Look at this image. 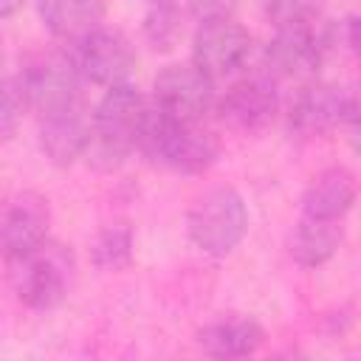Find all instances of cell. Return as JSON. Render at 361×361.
I'll use <instances>...</instances> for the list:
<instances>
[{"mask_svg": "<svg viewBox=\"0 0 361 361\" xmlns=\"http://www.w3.org/2000/svg\"><path fill=\"white\" fill-rule=\"evenodd\" d=\"M214 99V79H209L192 59L161 68L152 85V104L175 118L203 121V116L212 113Z\"/></svg>", "mask_w": 361, "mask_h": 361, "instance_id": "10", "label": "cell"}, {"mask_svg": "<svg viewBox=\"0 0 361 361\" xmlns=\"http://www.w3.org/2000/svg\"><path fill=\"white\" fill-rule=\"evenodd\" d=\"M358 99L338 82H307L288 110V127L299 138H316L333 130H355Z\"/></svg>", "mask_w": 361, "mask_h": 361, "instance_id": "6", "label": "cell"}, {"mask_svg": "<svg viewBox=\"0 0 361 361\" xmlns=\"http://www.w3.org/2000/svg\"><path fill=\"white\" fill-rule=\"evenodd\" d=\"M25 113H28V99L20 76L0 79V138H8L20 127Z\"/></svg>", "mask_w": 361, "mask_h": 361, "instance_id": "21", "label": "cell"}, {"mask_svg": "<svg viewBox=\"0 0 361 361\" xmlns=\"http://www.w3.org/2000/svg\"><path fill=\"white\" fill-rule=\"evenodd\" d=\"M175 6H183L197 20H206V17H226V14H231L237 0H178Z\"/></svg>", "mask_w": 361, "mask_h": 361, "instance_id": "23", "label": "cell"}, {"mask_svg": "<svg viewBox=\"0 0 361 361\" xmlns=\"http://www.w3.org/2000/svg\"><path fill=\"white\" fill-rule=\"evenodd\" d=\"M324 51L313 28H276L265 45V73L279 82L307 85L319 79Z\"/></svg>", "mask_w": 361, "mask_h": 361, "instance_id": "12", "label": "cell"}, {"mask_svg": "<svg viewBox=\"0 0 361 361\" xmlns=\"http://www.w3.org/2000/svg\"><path fill=\"white\" fill-rule=\"evenodd\" d=\"M25 3H28V0H0V20H3V17L17 14V11H20Z\"/></svg>", "mask_w": 361, "mask_h": 361, "instance_id": "24", "label": "cell"}, {"mask_svg": "<svg viewBox=\"0 0 361 361\" xmlns=\"http://www.w3.org/2000/svg\"><path fill=\"white\" fill-rule=\"evenodd\" d=\"M144 158L161 169L178 175H200L206 172L220 155V138L203 127V121L175 118L161 113L149 102V116L138 141Z\"/></svg>", "mask_w": 361, "mask_h": 361, "instance_id": "2", "label": "cell"}, {"mask_svg": "<svg viewBox=\"0 0 361 361\" xmlns=\"http://www.w3.org/2000/svg\"><path fill=\"white\" fill-rule=\"evenodd\" d=\"M87 130H90V118L85 116V107L51 118H39V147L54 166H71L79 158H85Z\"/></svg>", "mask_w": 361, "mask_h": 361, "instance_id": "15", "label": "cell"}, {"mask_svg": "<svg viewBox=\"0 0 361 361\" xmlns=\"http://www.w3.org/2000/svg\"><path fill=\"white\" fill-rule=\"evenodd\" d=\"M319 37V45L327 54H338V56H355L358 51V17L355 14H344L338 20H330L324 25Z\"/></svg>", "mask_w": 361, "mask_h": 361, "instance_id": "20", "label": "cell"}, {"mask_svg": "<svg viewBox=\"0 0 361 361\" xmlns=\"http://www.w3.org/2000/svg\"><path fill=\"white\" fill-rule=\"evenodd\" d=\"M327 0H265V14L276 28H310Z\"/></svg>", "mask_w": 361, "mask_h": 361, "instance_id": "19", "label": "cell"}, {"mask_svg": "<svg viewBox=\"0 0 361 361\" xmlns=\"http://www.w3.org/2000/svg\"><path fill=\"white\" fill-rule=\"evenodd\" d=\"M251 56V34L231 14L206 17L192 34V62L209 79H226L237 73Z\"/></svg>", "mask_w": 361, "mask_h": 361, "instance_id": "8", "label": "cell"}, {"mask_svg": "<svg viewBox=\"0 0 361 361\" xmlns=\"http://www.w3.org/2000/svg\"><path fill=\"white\" fill-rule=\"evenodd\" d=\"M149 3H152V6H175L178 0H149Z\"/></svg>", "mask_w": 361, "mask_h": 361, "instance_id": "25", "label": "cell"}, {"mask_svg": "<svg viewBox=\"0 0 361 361\" xmlns=\"http://www.w3.org/2000/svg\"><path fill=\"white\" fill-rule=\"evenodd\" d=\"M90 259L99 271H121L133 259V231L127 226H107L90 245Z\"/></svg>", "mask_w": 361, "mask_h": 361, "instance_id": "18", "label": "cell"}, {"mask_svg": "<svg viewBox=\"0 0 361 361\" xmlns=\"http://www.w3.org/2000/svg\"><path fill=\"white\" fill-rule=\"evenodd\" d=\"M65 45H68L65 54L71 56L82 82L99 85L104 90L130 82L135 68V51L121 31L99 25Z\"/></svg>", "mask_w": 361, "mask_h": 361, "instance_id": "7", "label": "cell"}, {"mask_svg": "<svg viewBox=\"0 0 361 361\" xmlns=\"http://www.w3.org/2000/svg\"><path fill=\"white\" fill-rule=\"evenodd\" d=\"M248 206L231 186H212L186 212V234L206 257H228L248 234Z\"/></svg>", "mask_w": 361, "mask_h": 361, "instance_id": "4", "label": "cell"}, {"mask_svg": "<svg viewBox=\"0 0 361 361\" xmlns=\"http://www.w3.org/2000/svg\"><path fill=\"white\" fill-rule=\"evenodd\" d=\"M51 206L39 192H17L0 206V257L8 262L48 240Z\"/></svg>", "mask_w": 361, "mask_h": 361, "instance_id": "11", "label": "cell"}, {"mask_svg": "<svg viewBox=\"0 0 361 361\" xmlns=\"http://www.w3.org/2000/svg\"><path fill=\"white\" fill-rule=\"evenodd\" d=\"M144 31H147V39L152 42V48H169L180 34L178 6H155L152 14H147Z\"/></svg>", "mask_w": 361, "mask_h": 361, "instance_id": "22", "label": "cell"}, {"mask_svg": "<svg viewBox=\"0 0 361 361\" xmlns=\"http://www.w3.org/2000/svg\"><path fill=\"white\" fill-rule=\"evenodd\" d=\"M104 0H37L39 20L62 42L93 31L104 20Z\"/></svg>", "mask_w": 361, "mask_h": 361, "instance_id": "17", "label": "cell"}, {"mask_svg": "<svg viewBox=\"0 0 361 361\" xmlns=\"http://www.w3.org/2000/svg\"><path fill=\"white\" fill-rule=\"evenodd\" d=\"M28 110H34L39 118H51L59 113L82 110V76L76 73L71 56L65 51L37 54L20 73Z\"/></svg>", "mask_w": 361, "mask_h": 361, "instance_id": "5", "label": "cell"}, {"mask_svg": "<svg viewBox=\"0 0 361 361\" xmlns=\"http://www.w3.org/2000/svg\"><path fill=\"white\" fill-rule=\"evenodd\" d=\"M149 116V99L130 82L107 87L90 113L85 161L102 172L118 169L133 149H138L144 124Z\"/></svg>", "mask_w": 361, "mask_h": 361, "instance_id": "1", "label": "cell"}, {"mask_svg": "<svg viewBox=\"0 0 361 361\" xmlns=\"http://www.w3.org/2000/svg\"><path fill=\"white\" fill-rule=\"evenodd\" d=\"M341 243H344L341 220H316V217L302 214L290 231L288 251H290L293 262H299L302 268H319L336 257Z\"/></svg>", "mask_w": 361, "mask_h": 361, "instance_id": "16", "label": "cell"}, {"mask_svg": "<svg viewBox=\"0 0 361 361\" xmlns=\"http://www.w3.org/2000/svg\"><path fill=\"white\" fill-rule=\"evenodd\" d=\"M212 110L228 130L243 133V135H257L268 130L279 113L276 82L268 73L243 76L234 85H228L223 96L214 99Z\"/></svg>", "mask_w": 361, "mask_h": 361, "instance_id": "9", "label": "cell"}, {"mask_svg": "<svg viewBox=\"0 0 361 361\" xmlns=\"http://www.w3.org/2000/svg\"><path fill=\"white\" fill-rule=\"evenodd\" d=\"M265 341V330L251 316H220L197 333V347L212 358H245Z\"/></svg>", "mask_w": 361, "mask_h": 361, "instance_id": "14", "label": "cell"}, {"mask_svg": "<svg viewBox=\"0 0 361 361\" xmlns=\"http://www.w3.org/2000/svg\"><path fill=\"white\" fill-rule=\"evenodd\" d=\"M358 195L355 175L347 166H327L310 178L302 195V214L316 220H344Z\"/></svg>", "mask_w": 361, "mask_h": 361, "instance_id": "13", "label": "cell"}, {"mask_svg": "<svg viewBox=\"0 0 361 361\" xmlns=\"http://www.w3.org/2000/svg\"><path fill=\"white\" fill-rule=\"evenodd\" d=\"M76 274L73 251L56 240H45L37 248L8 259V276L17 299L31 310H51L65 302Z\"/></svg>", "mask_w": 361, "mask_h": 361, "instance_id": "3", "label": "cell"}]
</instances>
